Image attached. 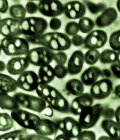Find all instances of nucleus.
I'll return each instance as SVG.
<instances>
[{
	"label": "nucleus",
	"mask_w": 120,
	"mask_h": 140,
	"mask_svg": "<svg viewBox=\"0 0 120 140\" xmlns=\"http://www.w3.org/2000/svg\"><path fill=\"white\" fill-rule=\"evenodd\" d=\"M29 42L32 44L41 45L52 50L59 51L69 49L71 44V40L67 35L57 32L32 36Z\"/></svg>",
	"instance_id": "1"
},
{
	"label": "nucleus",
	"mask_w": 120,
	"mask_h": 140,
	"mask_svg": "<svg viewBox=\"0 0 120 140\" xmlns=\"http://www.w3.org/2000/svg\"><path fill=\"white\" fill-rule=\"evenodd\" d=\"M1 47L8 56L26 55L29 51V43L25 38L18 37H5L1 41Z\"/></svg>",
	"instance_id": "2"
},
{
	"label": "nucleus",
	"mask_w": 120,
	"mask_h": 140,
	"mask_svg": "<svg viewBox=\"0 0 120 140\" xmlns=\"http://www.w3.org/2000/svg\"><path fill=\"white\" fill-rule=\"evenodd\" d=\"M22 34L24 36L40 35L47 29V21L41 17H30L20 20Z\"/></svg>",
	"instance_id": "3"
},
{
	"label": "nucleus",
	"mask_w": 120,
	"mask_h": 140,
	"mask_svg": "<svg viewBox=\"0 0 120 140\" xmlns=\"http://www.w3.org/2000/svg\"><path fill=\"white\" fill-rule=\"evenodd\" d=\"M55 53L46 47H39L30 50L25 57L30 63L41 66L50 64L54 59Z\"/></svg>",
	"instance_id": "4"
},
{
	"label": "nucleus",
	"mask_w": 120,
	"mask_h": 140,
	"mask_svg": "<svg viewBox=\"0 0 120 140\" xmlns=\"http://www.w3.org/2000/svg\"><path fill=\"white\" fill-rule=\"evenodd\" d=\"M22 107L41 114L47 106L46 102L40 97L21 92L12 96Z\"/></svg>",
	"instance_id": "5"
},
{
	"label": "nucleus",
	"mask_w": 120,
	"mask_h": 140,
	"mask_svg": "<svg viewBox=\"0 0 120 140\" xmlns=\"http://www.w3.org/2000/svg\"><path fill=\"white\" fill-rule=\"evenodd\" d=\"M104 107L102 104L97 103L84 109L78 121L81 128L87 129L94 127L102 116Z\"/></svg>",
	"instance_id": "6"
},
{
	"label": "nucleus",
	"mask_w": 120,
	"mask_h": 140,
	"mask_svg": "<svg viewBox=\"0 0 120 140\" xmlns=\"http://www.w3.org/2000/svg\"><path fill=\"white\" fill-rule=\"evenodd\" d=\"M11 116L23 128L34 131L41 119L37 115L19 108L11 111Z\"/></svg>",
	"instance_id": "7"
},
{
	"label": "nucleus",
	"mask_w": 120,
	"mask_h": 140,
	"mask_svg": "<svg viewBox=\"0 0 120 140\" xmlns=\"http://www.w3.org/2000/svg\"><path fill=\"white\" fill-rule=\"evenodd\" d=\"M55 123L58 131L62 132L70 139L77 138L82 131L78 121L72 117L67 116L62 119L54 120Z\"/></svg>",
	"instance_id": "8"
},
{
	"label": "nucleus",
	"mask_w": 120,
	"mask_h": 140,
	"mask_svg": "<svg viewBox=\"0 0 120 140\" xmlns=\"http://www.w3.org/2000/svg\"><path fill=\"white\" fill-rule=\"evenodd\" d=\"M113 89L112 82L108 78H104L96 81L91 86L90 93L94 99L101 100L109 96Z\"/></svg>",
	"instance_id": "9"
},
{
	"label": "nucleus",
	"mask_w": 120,
	"mask_h": 140,
	"mask_svg": "<svg viewBox=\"0 0 120 140\" xmlns=\"http://www.w3.org/2000/svg\"><path fill=\"white\" fill-rule=\"evenodd\" d=\"M38 6L39 12L48 17H55L64 12V6L58 0H40Z\"/></svg>",
	"instance_id": "10"
},
{
	"label": "nucleus",
	"mask_w": 120,
	"mask_h": 140,
	"mask_svg": "<svg viewBox=\"0 0 120 140\" xmlns=\"http://www.w3.org/2000/svg\"><path fill=\"white\" fill-rule=\"evenodd\" d=\"M0 33L5 37H18L22 35L20 20L10 17L1 20Z\"/></svg>",
	"instance_id": "11"
},
{
	"label": "nucleus",
	"mask_w": 120,
	"mask_h": 140,
	"mask_svg": "<svg viewBox=\"0 0 120 140\" xmlns=\"http://www.w3.org/2000/svg\"><path fill=\"white\" fill-rule=\"evenodd\" d=\"M107 40V35L105 31L100 30H94L85 37L84 47L89 49H97L104 46Z\"/></svg>",
	"instance_id": "12"
},
{
	"label": "nucleus",
	"mask_w": 120,
	"mask_h": 140,
	"mask_svg": "<svg viewBox=\"0 0 120 140\" xmlns=\"http://www.w3.org/2000/svg\"><path fill=\"white\" fill-rule=\"evenodd\" d=\"M39 79L38 76L32 71H26L20 75L16 80L18 87L28 92L35 90Z\"/></svg>",
	"instance_id": "13"
},
{
	"label": "nucleus",
	"mask_w": 120,
	"mask_h": 140,
	"mask_svg": "<svg viewBox=\"0 0 120 140\" xmlns=\"http://www.w3.org/2000/svg\"><path fill=\"white\" fill-rule=\"evenodd\" d=\"M94 98L90 93H83L75 98L70 105V112L75 115H80L85 109L92 106Z\"/></svg>",
	"instance_id": "14"
},
{
	"label": "nucleus",
	"mask_w": 120,
	"mask_h": 140,
	"mask_svg": "<svg viewBox=\"0 0 120 140\" xmlns=\"http://www.w3.org/2000/svg\"><path fill=\"white\" fill-rule=\"evenodd\" d=\"M64 14L67 18L76 19L82 17L86 12V7L83 3L78 1L67 2L64 6Z\"/></svg>",
	"instance_id": "15"
},
{
	"label": "nucleus",
	"mask_w": 120,
	"mask_h": 140,
	"mask_svg": "<svg viewBox=\"0 0 120 140\" xmlns=\"http://www.w3.org/2000/svg\"><path fill=\"white\" fill-rule=\"evenodd\" d=\"M84 55L80 50H76L72 53L68 61L67 67L70 75H75L81 71L85 62Z\"/></svg>",
	"instance_id": "16"
},
{
	"label": "nucleus",
	"mask_w": 120,
	"mask_h": 140,
	"mask_svg": "<svg viewBox=\"0 0 120 140\" xmlns=\"http://www.w3.org/2000/svg\"><path fill=\"white\" fill-rule=\"evenodd\" d=\"M29 63L25 57L17 56L8 62L6 67L8 73L12 75H20L28 67Z\"/></svg>",
	"instance_id": "17"
},
{
	"label": "nucleus",
	"mask_w": 120,
	"mask_h": 140,
	"mask_svg": "<svg viewBox=\"0 0 120 140\" xmlns=\"http://www.w3.org/2000/svg\"><path fill=\"white\" fill-rule=\"evenodd\" d=\"M117 11L114 8H107L96 19L95 24L97 27L103 28L111 25L117 19Z\"/></svg>",
	"instance_id": "18"
},
{
	"label": "nucleus",
	"mask_w": 120,
	"mask_h": 140,
	"mask_svg": "<svg viewBox=\"0 0 120 140\" xmlns=\"http://www.w3.org/2000/svg\"><path fill=\"white\" fill-rule=\"evenodd\" d=\"M34 131L38 134L47 136L55 135L58 131V129L54 121L47 119L41 118Z\"/></svg>",
	"instance_id": "19"
},
{
	"label": "nucleus",
	"mask_w": 120,
	"mask_h": 140,
	"mask_svg": "<svg viewBox=\"0 0 120 140\" xmlns=\"http://www.w3.org/2000/svg\"><path fill=\"white\" fill-rule=\"evenodd\" d=\"M102 70L99 67L91 66L82 73L80 76V80L84 85L87 86H91L102 76Z\"/></svg>",
	"instance_id": "20"
},
{
	"label": "nucleus",
	"mask_w": 120,
	"mask_h": 140,
	"mask_svg": "<svg viewBox=\"0 0 120 140\" xmlns=\"http://www.w3.org/2000/svg\"><path fill=\"white\" fill-rule=\"evenodd\" d=\"M101 126L112 140H120V125L111 119H104Z\"/></svg>",
	"instance_id": "21"
},
{
	"label": "nucleus",
	"mask_w": 120,
	"mask_h": 140,
	"mask_svg": "<svg viewBox=\"0 0 120 140\" xmlns=\"http://www.w3.org/2000/svg\"><path fill=\"white\" fill-rule=\"evenodd\" d=\"M49 104L53 109L59 112L65 113L70 112V105L66 99L59 92Z\"/></svg>",
	"instance_id": "22"
},
{
	"label": "nucleus",
	"mask_w": 120,
	"mask_h": 140,
	"mask_svg": "<svg viewBox=\"0 0 120 140\" xmlns=\"http://www.w3.org/2000/svg\"><path fill=\"white\" fill-rule=\"evenodd\" d=\"M0 92L5 93L15 91L17 86L16 80L8 75L0 73Z\"/></svg>",
	"instance_id": "23"
},
{
	"label": "nucleus",
	"mask_w": 120,
	"mask_h": 140,
	"mask_svg": "<svg viewBox=\"0 0 120 140\" xmlns=\"http://www.w3.org/2000/svg\"><path fill=\"white\" fill-rule=\"evenodd\" d=\"M65 89L68 95L77 97L83 93L84 88V84L81 80L73 78L66 82Z\"/></svg>",
	"instance_id": "24"
},
{
	"label": "nucleus",
	"mask_w": 120,
	"mask_h": 140,
	"mask_svg": "<svg viewBox=\"0 0 120 140\" xmlns=\"http://www.w3.org/2000/svg\"><path fill=\"white\" fill-rule=\"evenodd\" d=\"M0 107L3 110L11 111L19 108V105L13 97L7 93L0 92Z\"/></svg>",
	"instance_id": "25"
},
{
	"label": "nucleus",
	"mask_w": 120,
	"mask_h": 140,
	"mask_svg": "<svg viewBox=\"0 0 120 140\" xmlns=\"http://www.w3.org/2000/svg\"><path fill=\"white\" fill-rule=\"evenodd\" d=\"M38 75L40 81L47 84L52 82L55 76L54 68L50 64L40 66Z\"/></svg>",
	"instance_id": "26"
},
{
	"label": "nucleus",
	"mask_w": 120,
	"mask_h": 140,
	"mask_svg": "<svg viewBox=\"0 0 120 140\" xmlns=\"http://www.w3.org/2000/svg\"><path fill=\"white\" fill-rule=\"evenodd\" d=\"M26 129L15 130L2 134L0 136V140H26L28 135Z\"/></svg>",
	"instance_id": "27"
},
{
	"label": "nucleus",
	"mask_w": 120,
	"mask_h": 140,
	"mask_svg": "<svg viewBox=\"0 0 120 140\" xmlns=\"http://www.w3.org/2000/svg\"><path fill=\"white\" fill-rule=\"evenodd\" d=\"M99 60L103 64L115 63L117 60V52L113 50H105L100 53Z\"/></svg>",
	"instance_id": "28"
},
{
	"label": "nucleus",
	"mask_w": 120,
	"mask_h": 140,
	"mask_svg": "<svg viewBox=\"0 0 120 140\" xmlns=\"http://www.w3.org/2000/svg\"><path fill=\"white\" fill-rule=\"evenodd\" d=\"M26 11L24 7L19 4L13 5L10 7L9 13L11 17L19 20L25 18Z\"/></svg>",
	"instance_id": "29"
},
{
	"label": "nucleus",
	"mask_w": 120,
	"mask_h": 140,
	"mask_svg": "<svg viewBox=\"0 0 120 140\" xmlns=\"http://www.w3.org/2000/svg\"><path fill=\"white\" fill-rule=\"evenodd\" d=\"M13 120L10 115L6 112L0 113V131L5 132L11 129L13 127Z\"/></svg>",
	"instance_id": "30"
},
{
	"label": "nucleus",
	"mask_w": 120,
	"mask_h": 140,
	"mask_svg": "<svg viewBox=\"0 0 120 140\" xmlns=\"http://www.w3.org/2000/svg\"><path fill=\"white\" fill-rule=\"evenodd\" d=\"M88 10L92 14L96 15L103 12L107 8L106 5L103 3L96 4L88 0L83 1Z\"/></svg>",
	"instance_id": "31"
},
{
	"label": "nucleus",
	"mask_w": 120,
	"mask_h": 140,
	"mask_svg": "<svg viewBox=\"0 0 120 140\" xmlns=\"http://www.w3.org/2000/svg\"><path fill=\"white\" fill-rule=\"evenodd\" d=\"M95 24L94 21L89 17L82 18L79 22V26L80 31L83 33H87L94 28Z\"/></svg>",
	"instance_id": "32"
},
{
	"label": "nucleus",
	"mask_w": 120,
	"mask_h": 140,
	"mask_svg": "<svg viewBox=\"0 0 120 140\" xmlns=\"http://www.w3.org/2000/svg\"><path fill=\"white\" fill-rule=\"evenodd\" d=\"M100 54L97 49H89L84 55V61L88 65H93L99 60Z\"/></svg>",
	"instance_id": "33"
},
{
	"label": "nucleus",
	"mask_w": 120,
	"mask_h": 140,
	"mask_svg": "<svg viewBox=\"0 0 120 140\" xmlns=\"http://www.w3.org/2000/svg\"><path fill=\"white\" fill-rule=\"evenodd\" d=\"M79 24L74 21H70L66 25L65 29V33L70 36L77 34L79 30Z\"/></svg>",
	"instance_id": "34"
},
{
	"label": "nucleus",
	"mask_w": 120,
	"mask_h": 140,
	"mask_svg": "<svg viewBox=\"0 0 120 140\" xmlns=\"http://www.w3.org/2000/svg\"><path fill=\"white\" fill-rule=\"evenodd\" d=\"M54 68L55 76L58 79L64 78L68 74L67 68L64 65L57 64Z\"/></svg>",
	"instance_id": "35"
},
{
	"label": "nucleus",
	"mask_w": 120,
	"mask_h": 140,
	"mask_svg": "<svg viewBox=\"0 0 120 140\" xmlns=\"http://www.w3.org/2000/svg\"><path fill=\"white\" fill-rule=\"evenodd\" d=\"M77 139L79 140H95L96 139V136L93 131L84 130L82 131Z\"/></svg>",
	"instance_id": "36"
},
{
	"label": "nucleus",
	"mask_w": 120,
	"mask_h": 140,
	"mask_svg": "<svg viewBox=\"0 0 120 140\" xmlns=\"http://www.w3.org/2000/svg\"><path fill=\"white\" fill-rule=\"evenodd\" d=\"M67 56L64 52L59 51L55 53L54 60L57 64L64 65L66 62Z\"/></svg>",
	"instance_id": "37"
},
{
	"label": "nucleus",
	"mask_w": 120,
	"mask_h": 140,
	"mask_svg": "<svg viewBox=\"0 0 120 140\" xmlns=\"http://www.w3.org/2000/svg\"><path fill=\"white\" fill-rule=\"evenodd\" d=\"M115 111L112 108H110L107 105H104L102 116L105 119H111L115 116Z\"/></svg>",
	"instance_id": "38"
},
{
	"label": "nucleus",
	"mask_w": 120,
	"mask_h": 140,
	"mask_svg": "<svg viewBox=\"0 0 120 140\" xmlns=\"http://www.w3.org/2000/svg\"><path fill=\"white\" fill-rule=\"evenodd\" d=\"M25 8L26 12L30 14L36 13L38 10V6L34 2L29 1L27 3Z\"/></svg>",
	"instance_id": "39"
},
{
	"label": "nucleus",
	"mask_w": 120,
	"mask_h": 140,
	"mask_svg": "<svg viewBox=\"0 0 120 140\" xmlns=\"http://www.w3.org/2000/svg\"><path fill=\"white\" fill-rule=\"evenodd\" d=\"M49 25L51 29L53 31H56L60 28L61 22L59 19L57 18L53 17L51 19Z\"/></svg>",
	"instance_id": "40"
},
{
	"label": "nucleus",
	"mask_w": 120,
	"mask_h": 140,
	"mask_svg": "<svg viewBox=\"0 0 120 140\" xmlns=\"http://www.w3.org/2000/svg\"><path fill=\"white\" fill-rule=\"evenodd\" d=\"M71 43L76 47L80 46L84 44V39L81 35H76L71 39Z\"/></svg>",
	"instance_id": "41"
},
{
	"label": "nucleus",
	"mask_w": 120,
	"mask_h": 140,
	"mask_svg": "<svg viewBox=\"0 0 120 140\" xmlns=\"http://www.w3.org/2000/svg\"><path fill=\"white\" fill-rule=\"evenodd\" d=\"M110 69L114 75L120 79V64L116 63L112 64L111 66Z\"/></svg>",
	"instance_id": "42"
},
{
	"label": "nucleus",
	"mask_w": 120,
	"mask_h": 140,
	"mask_svg": "<svg viewBox=\"0 0 120 140\" xmlns=\"http://www.w3.org/2000/svg\"><path fill=\"white\" fill-rule=\"evenodd\" d=\"M52 139L46 136L41 135L37 133L28 135L26 139V140Z\"/></svg>",
	"instance_id": "43"
},
{
	"label": "nucleus",
	"mask_w": 120,
	"mask_h": 140,
	"mask_svg": "<svg viewBox=\"0 0 120 140\" xmlns=\"http://www.w3.org/2000/svg\"><path fill=\"white\" fill-rule=\"evenodd\" d=\"M0 12L2 13H5L9 9V4L7 0H0Z\"/></svg>",
	"instance_id": "44"
},
{
	"label": "nucleus",
	"mask_w": 120,
	"mask_h": 140,
	"mask_svg": "<svg viewBox=\"0 0 120 140\" xmlns=\"http://www.w3.org/2000/svg\"><path fill=\"white\" fill-rule=\"evenodd\" d=\"M42 115L51 117H52L53 115V108L49 104L43 111L40 114Z\"/></svg>",
	"instance_id": "45"
},
{
	"label": "nucleus",
	"mask_w": 120,
	"mask_h": 140,
	"mask_svg": "<svg viewBox=\"0 0 120 140\" xmlns=\"http://www.w3.org/2000/svg\"><path fill=\"white\" fill-rule=\"evenodd\" d=\"M115 117L116 122L120 125V105L118 106L116 109Z\"/></svg>",
	"instance_id": "46"
},
{
	"label": "nucleus",
	"mask_w": 120,
	"mask_h": 140,
	"mask_svg": "<svg viewBox=\"0 0 120 140\" xmlns=\"http://www.w3.org/2000/svg\"><path fill=\"white\" fill-rule=\"evenodd\" d=\"M55 140H71V139L63 133L55 136Z\"/></svg>",
	"instance_id": "47"
},
{
	"label": "nucleus",
	"mask_w": 120,
	"mask_h": 140,
	"mask_svg": "<svg viewBox=\"0 0 120 140\" xmlns=\"http://www.w3.org/2000/svg\"><path fill=\"white\" fill-rule=\"evenodd\" d=\"M114 93L117 97L120 99V84L116 85L115 87Z\"/></svg>",
	"instance_id": "48"
},
{
	"label": "nucleus",
	"mask_w": 120,
	"mask_h": 140,
	"mask_svg": "<svg viewBox=\"0 0 120 140\" xmlns=\"http://www.w3.org/2000/svg\"><path fill=\"white\" fill-rule=\"evenodd\" d=\"M116 37L117 41L120 44V30H117L116 32Z\"/></svg>",
	"instance_id": "49"
},
{
	"label": "nucleus",
	"mask_w": 120,
	"mask_h": 140,
	"mask_svg": "<svg viewBox=\"0 0 120 140\" xmlns=\"http://www.w3.org/2000/svg\"><path fill=\"white\" fill-rule=\"evenodd\" d=\"M99 140H112V139L109 136H103L101 137L99 139Z\"/></svg>",
	"instance_id": "50"
},
{
	"label": "nucleus",
	"mask_w": 120,
	"mask_h": 140,
	"mask_svg": "<svg viewBox=\"0 0 120 140\" xmlns=\"http://www.w3.org/2000/svg\"><path fill=\"white\" fill-rule=\"evenodd\" d=\"M116 7L117 8L120 12V0L117 1L116 2Z\"/></svg>",
	"instance_id": "51"
},
{
	"label": "nucleus",
	"mask_w": 120,
	"mask_h": 140,
	"mask_svg": "<svg viewBox=\"0 0 120 140\" xmlns=\"http://www.w3.org/2000/svg\"><path fill=\"white\" fill-rule=\"evenodd\" d=\"M118 63L120 64V51L117 52V60Z\"/></svg>",
	"instance_id": "52"
}]
</instances>
